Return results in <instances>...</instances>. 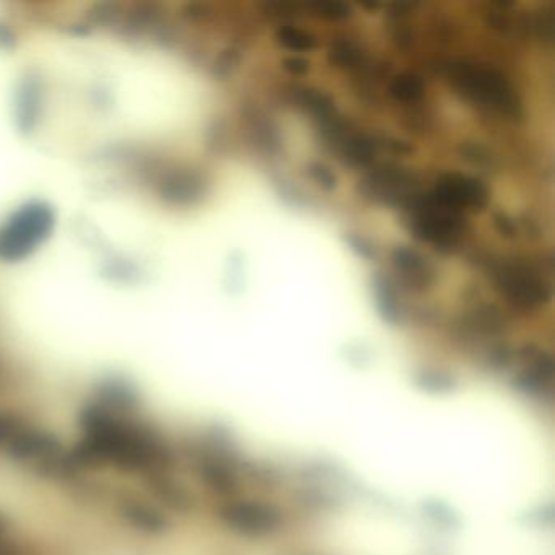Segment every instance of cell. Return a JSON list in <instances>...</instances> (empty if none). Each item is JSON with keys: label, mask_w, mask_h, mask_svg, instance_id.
I'll return each mask as SVG.
<instances>
[{"label": "cell", "mask_w": 555, "mask_h": 555, "mask_svg": "<svg viewBox=\"0 0 555 555\" xmlns=\"http://www.w3.org/2000/svg\"><path fill=\"white\" fill-rule=\"evenodd\" d=\"M53 227V214L43 206H30L18 212L0 232V258L18 259L33 250Z\"/></svg>", "instance_id": "obj_1"}, {"label": "cell", "mask_w": 555, "mask_h": 555, "mask_svg": "<svg viewBox=\"0 0 555 555\" xmlns=\"http://www.w3.org/2000/svg\"><path fill=\"white\" fill-rule=\"evenodd\" d=\"M455 80L474 100L484 101L487 105L502 111H508L515 106L512 88L495 70L463 64L455 70Z\"/></svg>", "instance_id": "obj_2"}, {"label": "cell", "mask_w": 555, "mask_h": 555, "mask_svg": "<svg viewBox=\"0 0 555 555\" xmlns=\"http://www.w3.org/2000/svg\"><path fill=\"white\" fill-rule=\"evenodd\" d=\"M432 199L433 202H437L438 206L456 212V210L463 209V207L482 209L487 204L489 193H487V188L481 181L474 180L471 176L451 173V175H445L442 180L438 181Z\"/></svg>", "instance_id": "obj_3"}, {"label": "cell", "mask_w": 555, "mask_h": 555, "mask_svg": "<svg viewBox=\"0 0 555 555\" xmlns=\"http://www.w3.org/2000/svg\"><path fill=\"white\" fill-rule=\"evenodd\" d=\"M424 82L414 74L399 75L391 84V95L396 100L417 101L424 95Z\"/></svg>", "instance_id": "obj_4"}, {"label": "cell", "mask_w": 555, "mask_h": 555, "mask_svg": "<svg viewBox=\"0 0 555 555\" xmlns=\"http://www.w3.org/2000/svg\"><path fill=\"white\" fill-rule=\"evenodd\" d=\"M277 40L284 48L298 51V53L313 51L318 46L313 36L308 35L305 31L297 30V28H282L277 33Z\"/></svg>", "instance_id": "obj_5"}, {"label": "cell", "mask_w": 555, "mask_h": 555, "mask_svg": "<svg viewBox=\"0 0 555 555\" xmlns=\"http://www.w3.org/2000/svg\"><path fill=\"white\" fill-rule=\"evenodd\" d=\"M285 69L289 70L290 74L302 75L308 72V62L302 57H289L284 61Z\"/></svg>", "instance_id": "obj_6"}, {"label": "cell", "mask_w": 555, "mask_h": 555, "mask_svg": "<svg viewBox=\"0 0 555 555\" xmlns=\"http://www.w3.org/2000/svg\"><path fill=\"white\" fill-rule=\"evenodd\" d=\"M313 175H315L316 180L321 181V184H323V186H326V188H334V184H336V178L331 175V171L326 170V168L321 167V165H316V167H313Z\"/></svg>", "instance_id": "obj_7"}, {"label": "cell", "mask_w": 555, "mask_h": 555, "mask_svg": "<svg viewBox=\"0 0 555 555\" xmlns=\"http://www.w3.org/2000/svg\"><path fill=\"white\" fill-rule=\"evenodd\" d=\"M14 435V427H12V422L0 417V443H4L5 440H9L10 437Z\"/></svg>", "instance_id": "obj_8"}, {"label": "cell", "mask_w": 555, "mask_h": 555, "mask_svg": "<svg viewBox=\"0 0 555 555\" xmlns=\"http://www.w3.org/2000/svg\"><path fill=\"white\" fill-rule=\"evenodd\" d=\"M2 536H4V525H2V521H0V541H2Z\"/></svg>", "instance_id": "obj_9"}]
</instances>
